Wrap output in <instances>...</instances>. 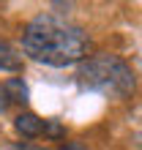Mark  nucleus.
Masks as SVG:
<instances>
[{
	"instance_id": "1",
	"label": "nucleus",
	"mask_w": 142,
	"mask_h": 150,
	"mask_svg": "<svg viewBox=\"0 0 142 150\" xmlns=\"http://www.w3.org/2000/svg\"><path fill=\"white\" fill-rule=\"evenodd\" d=\"M22 52L36 63L66 68L82 63L90 52V36L79 25L55 14H38L22 30Z\"/></svg>"
},
{
	"instance_id": "2",
	"label": "nucleus",
	"mask_w": 142,
	"mask_h": 150,
	"mask_svg": "<svg viewBox=\"0 0 142 150\" xmlns=\"http://www.w3.org/2000/svg\"><path fill=\"white\" fill-rule=\"evenodd\" d=\"M77 79L85 90L101 93L107 98H126V96H131V90L137 85L131 66L126 60H120L118 55H109V52L87 55L79 63Z\"/></svg>"
},
{
	"instance_id": "3",
	"label": "nucleus",
	"mask_w": 142,
	"mask_h": 150,
	"mask_svg": "<svg viewBox=\"0 0 142 150\" xmlns=\"http://www.w3.org/2000/svg\"><path fill=\"white\" fill-rule=\"evenodd\" d=\"M14 128L19 131L25 139H36V137H41V131H44V120L38 115H33V112H19L14 117Z\"/></svg>"
},
{
	"instance_id": "4",
	"label": "nucleus",
	"mask_w": 142,
	"mask_h": 150,
	"mask_svg": "<svg viewBox=\"0 0 142 150\" xmlns=\"http://www.w3.org/2000/svg\"><path fill=\"white\" fill-rule=\"evenodd\" d=\"M0 71H8V74L22 71V55H19V49L11 47V44L3 41V38H0Z\"/></svg>"
},
{
	"instance_id": "5",
	"label": "nucleus",
	"mask_w": 142,
	"mask_h": 150,
	"mask_svg": "<svg viewBox=\"0 0 142 150\" xmlns=\"http://www.w3.org/2000/svg\"><path fill=\"white\" fill-rule=\"evenodd\" d=\"M3 90L8 96V101H16V104H28L30 101V90H28V85H25L19 76L6 79V82H3Z\"/></svg>"
},
{
	"instance_id": "6",
	"label": "nucleus",
	"mask_w": 142,
	"mask_h": 150,
	"mask_svg": "<svg viewBox=\"0 0 142 150\" xmlns=\"http://www.w3.org/2000/svg\"><path fill=\"white\" fill-rule=\"evenodd\" d=\"M47 139H66V126L60 120L55 117H49V120H44V131H41Z\"/></svg>"
},
{
	"instance_id": "7",
	"label": "nucleus",
	"mask_w": 142,
	"mask_h": 150,
	"mask_svg": "<svg viewBox=\"0 0 142 150\" xmlns=\"http://www.w3.org/2000/svg\"><path fill=\"white\" fill-rule=\"evenodd\" d=\"M8 107H11V101H8V96H6V90H3V85H0V115H6Z\"/></svg>"
},
{
	"instance_id": "8",
	"label": "nucleus",
	"mask_w": 142,
	"mask_h": 150,
	"mask_svg": "<svg viewBox=\"0 0 142 150\" xmlns=\"http://www.w3.org/2000/svg\"><path fill=\"white\" fill-rule=\"evenodd\" d=\"M60 150H87V147H85L82 142H66V145L60 147Z\"/></svg>"
},
{
	"instance_id": "9",
	"label": "nucleus",
	"mask_w": 142,
	"mask_h": 150,
	"mask_svg": "<svg viewBox=\"0 0 142 150\" xmlns=\"http://www.w3.org/2000/svg\"><path fill=\"white\" fill-rule=\"evenodd\" d=\"M14 150H38V147H30V145H16Z\"/></svg>"
}]
</instances>
